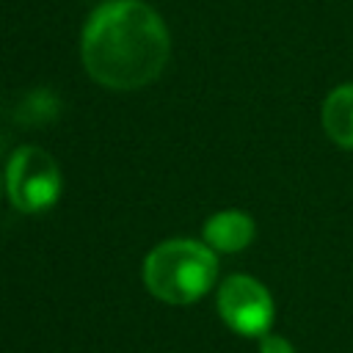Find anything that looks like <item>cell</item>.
I'll return each instance as SVG.
<instances>
[{"label": "cell", "mask_w": 353, "mask_h": 353, "mask_svg": "<svg viewBox=\"0 0 353 353\" xmlns=\"http://www.w3.org/2000/svg\"><path fill=\"white\" fill-rule=\"evenodd\" d=\"M218 314L234 334L259 339L273 325L276 303L270 290L259 279L248 273H234L226 276L218 287Z\"/></svg>", "instance_id": "obj_4"}, {"label": "cell", "mask_w": 353, "mask_h": 353, "mask_svg": "<svg viewBox=\"0 0 353 353\" xmlns=\"http://www.w3.org/2000/svg\"><path fill=\"white\" fill-rule=\"evenodd\" d=\"M256 237V223L243 210H221L204 223V243L215 254H237Z\"/></svg>", "instance_id": "obj_5"}, {"label": "cell", "mask_w": 353, "mask_h": 353, "mask_svg": "<svg viewBox=\"0 0 353 353\" xmlns=\"http://www.w3.org/2000/svg\"><path fill=\"white\" fill-rule=\"evenodd\" d=\"M320 124L331 143L353 152V83H342L328 91L320 108Z\"/></svg>", "instance_id": "obj_6"}, {"label": "cell", "mask_w": 353, "mask_h": 353, "mask_svg": "<svg viewBox=\"0 0 353 353\" xmlns=\"http://www.w3.org/2000/svg\"><path fill=\"white\" fill-rule=\"evenodd\" d=\"M61 168L50 152L22 146L11 154L6 168V190L19 212H44L61 199Z\"/></svg>", "instance_id": "obj_3"}, {"label": "cell", "mask_w": 353, "mask_h": 353, "mask_svg": "<svg viewBox=\"0 0 353 353\" xmlns=\"http://www.w3.org/2000/svg\"><path fill=\"white\" fill-rule=\"evenodd\" d=\"M168 52L165 22L141 0L105 3L83 28V66L99 85L113 91H132L157 80Z\"/></svg>", "instance_id": "obj_1"}, {"label": "cell", "mask_w": 353, "mask_h": 353, "mask_svg": "<svg viewBox=\"0 0 353 353\" xmlns=\"http://www.w3.org/2000/svg\"><path fill=\"white\" fill-rule=\"evenodd\" d=\"M259 353H298V350L292 347V342L287 336L268 331L259 336Z\"/></svg>", "instance_id": "obj_7"}, {"label": "cell", "mask_w": 353, "mask_h": 353, "mask_svg": "<svg viewBox=\"0 0 353 353\" xmlns=\"http://www.w3.org/2000/svg\"><path fill=\"white\" fill-rule=\"evenodd\" d=\"M146 290L163 303L185 306L204 298L218 281V256L199 240H165L143 259Z\"/></svg>", "instance_id": "obj_2"}]
</instances>
